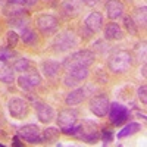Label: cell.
<instances>
[{"label":"cell","mask_w":147,"mask_h":147,"mask_svg":"<svg viewBox=\"0 0 147 147\" xmlns=\"http://www.w3.org/2000/svg\"><path fill=\"white\" fill-rule=\"evenodd\" d=\"M94 62V53L90 50H80L75 52L74 55H71L69 57H66L63 60L62 66L65 68V71H69L72 68H77V66H90Z\"/></svg>","instance_id":"1"},{"label":"cell","mask_w":147,"mask_h":147,"mask_svg":"<svg viewBox=\"0 0 147 147\" xmlns=\"http://www.w3.org/2000/svg\"><path fill=\"white\" fill-rule=\"evenodd\" d=\"M109 69L115 72V74H121V72H125L129 66H131V56L128 52H116L110 56L109 62H107Z\"/></svg>","instance_id":"2"},{"label":"cell","mask_w":147,"mask_h":147,"mask_svg":"<svg viewBox=\"0 0 147 147\" xmlns=\"http://www.w3.org/2000/svg\"><path fill=\"white\" fill-rule=\"evenodd\" d=\"M107 113H109L110 122H112L113 125H121L122 122L127 121V118H128V115H129L127 106L121 105V103H118V102H115V103H112V105L109 106V112H107Z\"/></svg>","instance_id":"3"},{"label":"cell","mask_w":147,"mask_h":147,"mask_svg":"<svg viewBox=\"0 0 147 147\" xmlns=\"http://www.w3.org/2000/svg\"><path fill=\"white\" fill-rule=\"evenodd\" d=\"M18 136L22 137L25 141L35 144V143H41V134H40V128L34 125V124H28V125H24L18 129Z\"/></svg>","instance_id":"4"},{"label":"cell","mask_w":147,"mask_h":147,"mask_svg":"<svg viewBox=\"0 0 147 147\" xmlns=\"http://www.w3.org/2000/svg\"><path fill=\"white\" fill-rule=\"evenodd\" d=\"M109 100L105 94H99L91 99L90 102V110L96 115V116H106L109 112Z\"/></svg>","instance_id":"5"},{"label":"cell","mask_w":147,"mask_h":147,"mask_svg":"<svg viewBox=\"0 0 147 147\" xmlns=\"http://www.w3.org/2000/svg\"><path fill=\"white\" fill-rule=\"evenodd\" d=\"M53 46L56 47V50L63 52V50H68V49H71L74 46H77V38H75V35H74L72 32L63 31V32H60L56 37Z\"/></svg>","instance_id":"6"},{"label":"cell","mask_w":147,"mask_h":147,"mask_svg":"<svg viewBox=\"0 0 147 147\" xmlns=\"http://www.w3.org/2000/svg\"><path fill=\"white\" fill-rule=\"evenodd\" d=\"M40 82H41V77H40L35 71L28 72V74H24V75H21V77L18 78L19 87H21L22 90H27V91L35 88L37 85H40Z\"/></svg>","instance_id":"7"},{"label":"cell","mask_w":147,"mask_h":147,"mask_svg":"<svg viewBox=\"0 0 147 147\" xmlns=\"http://www.w3.org/2000/svg\"><path fill=\"white\" fill-rule=\"evenodd\" d=\"M77 110H71V109H65L62 112H59V116H57V124L60 127V129L63 128H71L77 124Z\"/></svg>","instance_id":"8"},{"label":"cell","mask_w":147,"mask_h":147,"mask_svg":"<svg viewBox=\"0 0 147 147\" xmlns=\"http://www.w3.org/2000/svg\"><path fill=\"white\" fill-rule=\"evenodd\" d=\"M9 112L13 118L21 119L28 113V105L22 99H12L9 102Z\"/></svg>","instance_id":"9"},{"label":"cell","mask_w":147,"mask_h":147,"mask_svg":"<svg viewBox=\"0 0 147 147\" xmlns=\"http://www.w3.org/2000/svg\"><path fill=\"white\" fill-rule=\"evenodd\" d=\"M35 110H37V116H38L40 122H44V124H49L52 122L55 118V110L52 106H49L46 103L41 102H35Z\"/></svg>","instance_id":"10"},{"label":"cell","mask_w":147,"mask_h":147,"mask_svg":"<svg viewBox=\"0 0 147 147\" xmlns=\"http://www.w3.org/2000/svg\"><path fill=\"white\" fill-rule=\"evenodd\" d=\"M106 13L110 19H118L124 15V5L119 0H109L106 3Z\"/></svg>","instance_id":"11"},{"label":"cell","mask_w":147,"mask_h":147,"mask_svg":"<svg viewBox=\"0 0 147 147\" xmlns=\"http://www.w3.org/2000/svg\"><path fill=\"white\" fill-rule=\"evenodd\" d=\"M37 27H38L43 32H49L53 31L57 27V19L52 15H41L37 19Z\"/></svg>","instance_id":"12"},{"label":"cell","mask_w":147,"mask_h":147,"mask_svg":"<svg viewBox=\"0 0 147 147\" xmlns=\"http://www.w3.org/2000/svg\"><path fill=\"white\" fill-rule=\"evenodd\" d=\"M103 24V16L99 13V12H91V13L87 16L85 19V27H87L91 32H97L102 28Z\"/></svg>","instance_id":"13"},{"label":"cell","mask_w":147,"mask_h":147,"mask_svg":"<svg viewBox=\"0 0 147 147\" xmlns=\"http://www.w3.org/2000/svg\"><path fill=\"white\" fill-rule=\"evenodd\" d=\"M0 81L5 84H12L15 81V74L10 66L6 65V62L0 60Z\"/></svg>","instance_id":"14"},{"label":"cell","mask_w":147,"mask_h":147,"mask_svg":"<svg viewBox=\"0 0 147 147\" xmlns=\"http://www.w3.org/2000/svg\"><path fill=\"white\" fill-rule=\"evenodd\" d=\"M84 99H85V90L84 88H77V90L71 91L66 96L65 102H66L68 106H75V105H80Z\"/></svg>","instance_id":"15"},{"label":"cell","mask_w":147,"mask_h":147,"mask_svg":"<svg viewBox=\"0 0 147 147\" xmlns=\"http://www.w3.org/2000/svg\"><path fill=\"white\" fill-rule=\"evenodd\" d=\"M105 38H107V40H119V38H122V30H121V27L118 25V24L112 22V24H109V25H106Z\"/></svg>","instance_id":"16"},{"label":"cell","mask_w":147,"mask_h":147,"mask_svg":"<svg viewBox=\"0 0 147 147\" xmlns=\"http://www.w3.org/2000/svg\"><path fill=\"white\" fill-rule=\"evenodd\" d=\"M3 13L12 18H18V16H24L25 13V7L19 6V5H13V3H7V6L3 7Z\"/></svg>","instance_id":"17"},{"label":"cell","mask_w":147,"mask_h":147,"mask_svg":"<svg viewBox=\"0 0 147 147\" xmlns=\"http://www.w3.org/2000/svg\"><path fill=\"white\" fill-rule=\"evenodd\" d=\"M59 69H60V65L55 62V60H47V62L43 63V72L49 78H55L59 74Z\"/></svg>","instance_id":"18"},{"label":"cell","mask_w":147,"mask_h":147,"mask_svg":"<svg viewBox=\"0 0 147 147\" xmlns=\"http://www.w3.org/2000/svg\"><path fill=\"white\" fill-rule=\"evenodd\" d=\"M68 75H71L72 78H75L78 82H81L82 80H85L88 77V68L87 66H77V68H72L69 71H66Z\"/></svg>","instance_id":"19"},{"label":"cell","mask_w":147,"mask_h":147,"mask_svg":"<svg viewBox=\"0 0 147 147\" xmlns=\"http://www.w3.org/2000/svg\"><path fill=\"white\" fill-rule=\"evenodd\" d=\"M140 129H141L140 124H137V122H129L128 125H125V127H124V129H121V131L118 132V138H125V137H129V136H132V134L138 132Z\"/></svg>","instance_id":"20"},{"label":"cell","mask_w":147,"mask_h":147,"mask_svg":"<svg viewBox=\"0 0 147 147\" xmlns=\"http://www.w3.org/2000/svg\"><path fill=\"white\" fill-rule=\"evenodd\" d=\"M21 38L24 43H27V44H35L37 41V35L32 30H28V28H24L22 32H21Z\"/></svg>","instance_id":"21"},{"label":"cell","mask_w":147,"mask_h":147,"mask_svg":"<svg viewBox=\"0 0 147 147\" xmlns=\"http://www.w3.org/2000/svg\"><path fill=\"white\" fill-rule=\"evenodd\" d=\"M59 137V129L57 128H47L41 134V140L43 141H56Z\"/></svg>","instance_id":"22"},{"label":"cell","mask_w":147,"mask_h":147,"mask_svg":"<svg viewBox=\"0 0 147 147\" xmlns=\"http://www.w3.org/2000/svg\"><path fill=\"white\" fill-rule=\"evenodd\" d=\"M30 60L25 59V57H22V59H18L15 60V63H13V71H18V72H22V71H28L30 69Z\"/></svg>","instance_id":"23"},{"label":"cell","mask_w":147,"mask_h":147,"mask_svg":"<svg viewBox=\"0 0 147 147\" xmlns=\"http://www.w3.org/2000/svg\"><path fill=\"white\" fill-rule=\"evenodd\" d=\"M13 57V52H12L10 47H2L0 49V60H3V62H7L9 59Z\"/></svg>","instance_id":"24"},{"label":"cell","mask_w":147,"mask_h":147,"mask_svg":"<svg viewBox=\"0 0 147 147\" xmlns=\"http://www.w3.org/2000/svg\"><path fill=\"white\" fill-rule=\"evenodd\" d=\"M146 6H143L141 9H138L136 12V19H137V25H146Z\"/></svg>","instance_id":"25"},{"label":"cell","mask_w":147,"mask_h":147,"mask_svg":"<svg viewBox=\"0 0 147 147\" xmlns=\"http://www.w3.org/2000/svg\"><path fill=\"white\" fill-rule=\"evenodd\" d=\"M6 38H7V47H16L18 44V34L15 31H9L7 35H6Z\"/></svg>","instance_id":"26"},{"label":"cell","mask_w":147,"mask_h":147,"mask_svg":"<svg viewBox=\"0 0 147 147\" xmlns=\"http://www.w3.org/2000/svg\"><path fill=\"white\" fill-rule=\"evenodd\" d=\"M9 3H13V5H19V6H24V7H30V6H34L37 3V0H7Z\"/></svg>","instance_id":"27"},{"label":"cell","mask_w":147,"mask_h":147,"mask_svg":"<svg viewBox=\"0 0 147 147\" xmlns=\"http://www.w3.org/2000/svg\"><path fill=\"white\" fill-rule=\"evenodd\" d=\"M102 140H103L105 144H109L110 141L113 140V131L109 129V128H105L103 132H102Z\"/></svg>","instance_id":"28"},{"label":"cell","mask_w":147,"mask_h":147,"mask_svg":"<svg viewBox=\"0 0 147 147\" xmlns=\"http://www.w3.org/2000/svg\"><path fill=\"white\" fill-rule=\"evenodd\" d=\"M124 22H125V27H127V30H128L131 34H136V32H137V27H136V24H134L132 18L125 16V18H124Z\"/></svg>","instance_id":"29"},{"label":"cell","mask_w":147,"mask_h":147,"mask_svg":"<svg viewBox=\"0 0 147 147\" xmlns=\"http://www.w3.org/2000/svg\"><path fill=\"white\" fill-rule=\"evenodd\" d=\"M137 94H138V99L141 100V103L143 105H146L147 103V87H146V85H141V87L138 88V91H137Z\"/></svg>","instance_id":"30"},{"label":"cell","mask_w":147,"mask_h":147,"mask_svg":"<svg viewBox=\"0 0 147 147\" xmlns=\"http://www.w3.org/2000/svg\"><path fill=\"white\" fill-rule=\"evenodd\" d=\"M9 25H13V27H21V28L24 30V25H25V21L22 19V16L12 18V19H9Z\"/></svg>","instance_id":"31"},{"label":"cell","mask_w":147,"mask_h":147,"mask_svg":"<svg viewBox=\"0 0 147 147\" xmlns=\"http://www.w3.org/2000/svg\"><path fill=\"white\" fill-rule=\"evenodd\" d=\"M63 84L66 85V87H75V85L78 84V81H77L75 78H72L71 75H68V74H66V75L63 77Z\"/></svg>","instance_id":"32"},{"label":"cell","mask_w":147,"mask_h":147,"mask_svg":"<svg viewBox=\"0 0 147 147\" xmlns=\"http://www.w3.org/2000/svg\"><path fill=\"white\" fill-rule=\"evenodd\" d=\"M82 2L85 3V5H88V6H93V5H96L99 0H82Z\"/></svg>","instance_id":"33"},{"label":"cell","mask_w":147,"mask_h":147,"mask_svg":"<svg viewBox=\"0 0 147 147\" xmlns=\"http://www.w3.org/2000/svg\"><path fill=\"white\" fill-rule=\"evenodd\" d=\"M13 146H18V147L22 146V144L19 143V136H15V137H13Z\"/></svg>","instance_id":"34"},{"label":"cell","mask_w":147,"mask_h":147,"mask_svg":"<svg viewBox=\"0 0 147 147\" xmlns=\"http://www.w3.org/2000/svg\"><path fill=\"white\" fill-rule=\"evenodd\" d=\"M0 147H3V144H2V143H0Z\"/></svg>","instance_id":"35"}]
</instances>
